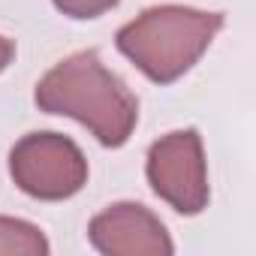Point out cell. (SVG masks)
<instances>
[{
	"label": "cell",
	"instance_id": "obj_8",
	"mask_svg": "<svg viewBox=\"0 0 256 256\" xmlns=\"http://www.w3.org/2000/svg\"><path fill=\"white\" fill-rule=\"evenodd\" d=\"M12 58H16V42L0 34V72H4V70L12 64Z\"/></svg>",
	"mask_w": 256,
	"mask_h": 256
},
{
	"label": "cell",
	"instance_id": "obj_7",
	"mask_svg": "<svg viewBox=\"0 0 256 256\" xmlns=\"http://www.w3.org/2000/svg\"><path fill=\"white\" fill-rule=\"evenodd\" d=\"M54 10L64 12L66 18H76V22H88V18H100L106 16L108 10H114L120 0H52Z\"/></svg>",
	"mask_w": 256,
	"mask_h": 256
},
{
	"label": "cell",
	"instance_id": "obj_2",
	"mask_svg": "<svg viewBox=\"0 0 256 256\" xmlns=\"http://www.w3.org/2000/svg\"><path fill=\"white\" fill-rule=\"evenodd\" d=\"M220 28V12L163 4L126 22L118 30L114 42L118 52L142 76H148L157 84H172L199 64Z\"/></svg>",
	"mask_w": 256,
	"mask_h": 256
},
{
	"label": "cell",
	"instance_id": "obj_6",
	"mask_svg": "<svg viewBox=\"0 0 256 256\" xmlns=\"http://www.w3.org/2000/svg\"><path fill=\"white\" fill-rule=\"evenodd\" d=\"M48 253L52 244L40 226L0 214V256H48Z\"/></svg>",
	"mask_w": 256,
	"mask_h": 256
},
{
	"label": "cell",
	"instance_id": "obj_5",
	"mask_svg": "<svg viewBox=\"0 0 256 256\" xmlns=\"http://www.w3.org/2000/svg\"><path fill=\"white\" fill-rule=\"evenodd\" d=\"M88 238L94 250L106 256H169L175 244L163 220L139 202H114L102 208L90 226Z\"/></svg>",
	"mask_w": 256,
	"mask_h": 256
},
{
	"label": "cell",
	"instance_id": "obj_3",
	"mask_svg": "<svg viewBox=\"0 0 256 256\" xmlns=\"http://www.w3.org/2000/svg\"><path fill=\"white\" fill-rule=\"evenodd\" d=\"M16 187L40 202H60L88 184V160L64 133H28L10 151Z\"/></svg>",
	"mask_w": 256,
	"mask_h": 256
},
{
	"label": "cell",
	"instance_id": "obj_4",
	"mask_svg": "<svg viewBox=\"0 0 256 256\" xmlns=\"http://www.w3.org/2000/svg\"><path fill=\"white\" fill-rule=\"evenodd\" d=\"M145 175L151 190L178 214H202L211 199L208 184V163L202 136L196 130H172L160 136L145 163Z\"/></svg>",
	"mask_w": 256,
	"mask_h": 256
},
{
	"label": "cell",
	"instance_id": "obj_1",
	"mask_svg": "<svg viewBox=\"0 0 256 256\" xmlns=\"http://www.w3.org/2000/svg\"><path fill=\"white\" fill-rule=\"evenodd\" d=\"M40 112L72 118L106 148H120L139 124V100L96 52H76L54 64L34 90Z\"/></svg>",
	"mask_w": 256,
	"mask_h": 256
}]
</instances>
